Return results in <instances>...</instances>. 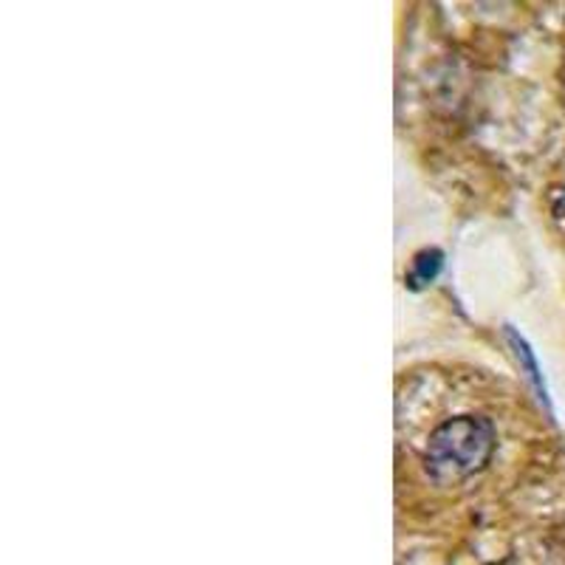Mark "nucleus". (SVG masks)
Listing matches in <instances>:
<instances>
[{"mask_svg": "<svg viewBox=\"0 0 565 565\" xmlns=\"http://www.w3.org/2000/svg\"><path fill=\"white\" fill-rule=\"evenodd\" d=\"M494 447V430L483 416H458L444 422L430 436L424 467L433 481H461L489 461Z\"/></svg>", "mask_w": 565, "mask_h": 565, "instance_id": "obj_1", "label": "nucleus"}, {"mask_svg": "<svg viewBox=\"0 0 565 565\" xmlns=\"http://www.w3.org/2000/svg\"><path fill=\"white\" fill-rule=\"evenodd\" d=\"M441 271V252L438 249H424L418 252L416 260H413V269L407 275V282H411L413 289H422L427 282H433Z\"/></svg>", "mask_w": 565, "mask_h": 565, "instance_id": "obj_2", "label": "nucleus"}, {"mask_svg": "<svg viewBox=\"0 0 565 565\" xmlns=\"http://www.w3.org/2000/svg\"><path fill=\"white\" fill-rule=\"evenodd\" d=\"M507 334H509V342H512V348H514V356H518V360H521L523 365H526L529 380H532V382H534V387H537V391H540V398H543V402H546V387H543V380H540L537 362H534L532 351H529L526 342H523L521 337L514 334V331H507Z\"/></svg>", "mask_w": 565, "mask_h": 565, "instance_id": "obj_3", "label": "nucleus"}]
</instances>
